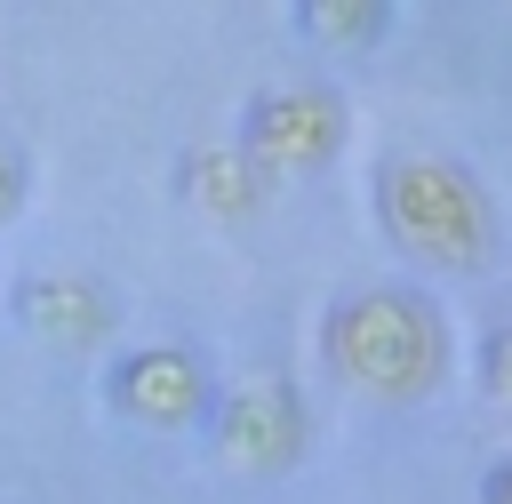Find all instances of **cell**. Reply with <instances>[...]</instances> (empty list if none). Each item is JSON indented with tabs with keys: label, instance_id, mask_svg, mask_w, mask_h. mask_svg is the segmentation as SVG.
I'll return each instance as SVG.
<instances>
[{
	"label": "cell",
	"instance_id": "cell-1",
	"mask_svg": "<svg viewBox=\"0 0 512 504\" xmlns=\"http://www.w3.org/2000/svg\"><path fill=\"white\" fill-rule=\"evenodd\" d=\"M320 352H328V368H336L352 392H368V400H384V408H416V400H432L440 376H448V320H440L432 296L376 280V288H344V296L328 304Z\"/></svg>",
	"mask_w": 512,
	"mask_h": 504
},
{
	"label": "cell",
	"instance_id": "cell-2",
	"mask_svg": "<svg viewBox=\"0 0 512 504\" xmlns=\"http://www.w3.org/2000/svg\"><path fill=\"white\" fill-rule=\"evenodd\" d=\"M376 224L408 264L432 272H480L496 256L488 184L448 152H392L376 168Z\"/></svg>",
	"mask_w": 512,
	"mask_h": 504
},
{
	"label": "cell",
	"instance_id": "cell-3",
	"mask_svg": "<svg viewBox=\"0 0 512 504\" xmlns=\"http://www.w3.org/2000/svg\"><path fill=\"white\" fill-rule=\"evenodd\" d=\"M344 144H352V112H344V96L320 88V80H280V88H256V96L240 104V152H248L264 176L328 168Z\"/></svg>",
	"mask_w": 512,
	"mask_h": 504
},
{
	"label": "cell",
	"instance_id": "cell-4",
	"mask_svg": "<svg viewBox=\"0 0 512 504\" xmlns=\"http://www.w3.org/2000/svg\"><path fill=\"white\" fill-rule=\"evenodd\" d=\"M200 424H208L216 456L240 464V472H288L304 456V400H296L288 376H240V384H224Z\"/></svg>",
	"mask_w": 512,
	"mask_h": 504
},
{
	"label": "cell",
	"instance_id": "cell-5",
	"mask_svg": "<svg viewBox=\"0 0 512 504\" xmlns=\"http://www.w3.org/2000/svg\"><path fill=\"white\" fill-rule=\"evenodd\" d=\"M104 400H112L128 424H152V432H192V424L208 416L216 384H208V368H200L184 344H136V352H120V360H112Z\"/></svg>",
	"mask_w": 512,
	"mask_h": 504
},
{
	"label": "cell",
	"instance_id": "cell-6",
	"mask_svg": "<svg viewBox=\"0 0 512 504\" xmlns=\"http://www.w3.org/2000/svg\"><path fill=\"white\" fill-rule=\"evenodd\" d=\"M112 320H120V304H112V288L88 280V272H32V280H16V328H24L32 344L88 352V344L112 336Z\"/></svg>",
	"mask_w": 512,
	"mask_h": 504
},
{
	"label": "cell",
	"instance_id": "cell-7",
	"mask_svg": "<svg viewBox=\"0 0 512 504\" xmlns=\"http://www.w3.org/2000/svg\"><path fill=\"white\" fill-rule=\"evenodd\" d=\"M264 192H272V176H264L240 144H200V152L176 160V200H184L192 216H208V224H240V216H256Z\"/></svg>",
	"mask_w": 512,
	"mask_h": 504
},
{
	"label": "cell",
	"instance_id": "cell-8",
	"mask_svg": "<svg viewBox=\"0 0 512 504\" xmlns=\"http://www.w3.org/2000/svg\"><path fill=\"white\" fill-rule=\"evenodd\" d=\"M288 16H296V32H304V40L360 56V48H376V40H384L392 0H288Z\"/></svg>",
	"mask_w": 512,
	"mask_h": 504
},
{
	"label": "cell",
	"instance_id": "cell-9",
	"mask_svg": "<svg viewBox=\"0 0 512 504\" xmlns=\"http://www.w3.org/2000/svg\"><path fill=\"white\" fill-rule=\"evenodd\" d=\"M480 392H488L496 408H512V328H496V336L480 344Z\"/></svg>",
	"mask_w": 512,
	"mask_h": 504
},
{
	"label": "cell",
	"instance_id": "cell-10",
	"mask_svg": "<svg viewBox=\"0 0 512 504\" xmlns=\"http://www.w3.org/2000/svg\"><path fill=\"white\" fill-rule=\"evenodd\" d=\"M24 200H32V160L0 136V224H16V216H24Z\"/></svg>",
	"mask_w": 512,
	"mask_h": 504
},
{
	"label": "cell",
	"instance_id": "cell-11",
	"mask_svg": "<svg viewBox=\"0 0 512 504\" xmlns=\"http://www.w3.org/2000/svg\"><path fill=\"white\" fill-rule=\"evenodd\" d=\"M480 504H512V456H496V464L480 472Z\"/></svg>",
	"mask_w": 512,
	"mask_h": 504
}]
</instances>
